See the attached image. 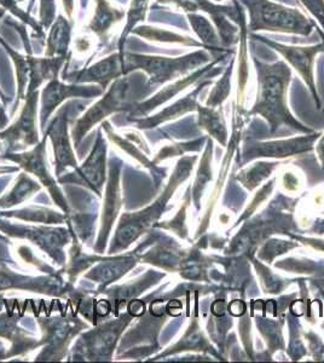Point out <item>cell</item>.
I'll list each match as a JSON object with an SVG mask.
<instances>
[{
	"instance_id": "1",
	"label": "cell",
	"mask_w": 324,
	"mask_h": 363,
	"mask_svg": "<svg viewBox=\"0 0 324 363\" xmlns=\"http://www.w3.org/2000/svg\"><path fill=\"white\" fill-rule=\"evenodd\" d=\"M258 74L259 96L255 112L263 114L272 124H294L286 107V95L291 84V69L286 61L264 63L257 56H252Z\"/></svg>"
},
{
	"instance_id": "2",
	"label": "cell",
	"mask_w": 324,
	"mask_h": 363,
	"mask_svg": "<svg viewBox=\"0 0 324 363\" xmlns=\"http://www.w3.org/2000/svg\"><path fill=\"white\" fill-rule=\"evenodd\" d=\"M250 15L248 30L271 33L296 34L308 37L317 27L316 22L301 13L272 0H238Z\"/></svg>"
},
{
	"instance_id": "3",
	"label": "cell",
	"mask_w": 324,
	"mask_h": 363,
	"mask_svg": "<svg viewBox=\"0 0 324 363\" xmlns=\"http://www.w3.org/2000/svg\"><path fill=\"white\" fill-rule=\"evenodd\" d=\"M128 69H143L150 77V83L164 84L191 70L200 69L211 62L208 50L200 49L181 57L128 55Z\"/></svg>"
},
{
	"instance_id": "4",
	"label": "cell",
	"mask_w": 324,
	"mask_h": 363,
	"mask_svg": "<svg viewBox=\"0 0 324 363\" xmlns=\"http://www.w3.org/2000/svg\"><path fill=\"white\" fill-rule=\"evenodd\" d=\"M265 45L270 46L271 49L279 52L288 66L294 68L296 73L303 78L308 89L317 99L316 84H315V62L316 57L320 52H324V43L316 44V45L296 46L286 45L281 43L267 40V38L255 37Z\"/></svg>"
},
{
	"instance_id": "5",
	"label": "cell",
	"mask_w": 324,
	"mask_h": 363,
	"mask_svg": "<svg viewBox=\"0 0 324 363\" xmlns=\"http://www.w3.org/2000/svg\"><path fill=\"white\" fill-rule=\"evenodd\" d=\"M45 143L43 142L41 145H37V148L29 152L27 154H21L17 157H11L13 161H16L21 166H23L28 172L35 174L39 179H40L45 186H48L50 191L54 195L55 200H57L60 203V206H62L63 210L67 211V205L62 199L61 193L56 186L54 178L50 176L45 165Z\"/></svg>"
},
{
	"instance_id": "6",
	"label": "cell",
	"mask_w": 324,
	"mask_h": 363,
	"mask_svg": "<svg viewBox=\"0 0 324 363\" xmlns=\"http://www.w3.org/2000/svg\"><path fill=\"white\" fill-rule=\"evenodd\" d=\"M38 92L29 94L23 112L21 113L20 119L13 128L5 133H0V137L13 140H25L27 145H34L38 142V133L35 131V106H37Z\"/></svg>"
},
{
	"instance_id": "7",
	"label": "cell",
	"mask_w": 324,
	"mask_h": 363,
	"mask_svg": "<svg viewBox=\"0 0 324 363\" xmlns=\"http://www.w3.org/2000/svg\"><path fill=\"white\" fill-rule=\"evenodd\" d=\"M123 318L119 321L111 322L106 326L95 330L87 337V350L91 352V357H106V354L111 355L113 347L120 332L123 330Z\"/></svg>"
},
{
	"instance_id": "8",
	"label": "cell",
	"mask_w": 324,
	"mask_h": 363,
	"mask_svg": "<svg viewBox=\"0 0 324 363\" xmlns=\"http://www.w3.org/2000/svg\"><path fill=\"white\" fill-rule=\"evenodd\" d=\"M51 138L54 142L55 157L57 161V174H61L67 166L77 167V160L73 157V152L70 148L69 140L67 135V121L65 116L60 114L57 121L55 120V126L50 128Z\"/></svg>"
},
{
	"instance_id": "9",
	"label": "cell",
	"mask_w": 324,
	"mask_h": 363,
	"mask_svg": "<svg viewBox=\"0 0 324 363\" xmlns=\"http://www.w3.org/2000/svg\"><path fill=\"white\" fill-rule=\"evenodd\" d=\"M99 95L101 90L94 91L92 89H87L86 91H82L80 87L65 86L57 82L50 83L43 92V113H41V119L43 125L45 120L49 118L50 113L54 111L55 107L57 106L63 99L69 97V96L80 95Z\"/></svg>"
},
{
	"instance_id": "10",
	"label": "cell",
	"mask_w": 324,
	"mask_h": 363,
	"mask_svg": "<svg viewBox=\"0 0 324 363\" xmlns=\"http://www.w3.org/2000/svg\"><path fill=\"white\" fill-rule=\"evenodd\" d=\"M104 160H106V147H103L101 137L99 138L97 147L94 149V153L89 157V160L79 169V174L82 179H86V184L99 194V189L102 188L104 182Z\"/></svg>"
},
{
	"instance_id": "11",
	"label": "cell",
	"mask_w": 324,
	"mask_h": 363,
	"mask_svg": "<svg viewBox=\"0 0 324 363\" xmlns=\"http://www.w3.org/2000/svg\"><path fill=\"white\" fill-rule=\"evenodd\" d=\"M123 70L120 66L119 55H113L111 57L103 60L86 72H82L77 80L78 82H97L103 89L107 86L108 82L113 78H118Z\"/></svg>"
},
{
	"instance_id": "12",
	"label": "cell",
	"mask_w": 324,
	"mask_h": 363,
	"mask_svg": "<svg viewBox=\"0 0 324 363\" xmlns=\"http://www.w3.org/2000/svg\"><path fill=\"white\" fill-rule=\"evenodd\" d=\"M188 21L206 50L212 49L222 52L223 45L219 34L207 17L200 13H189Z\"/></svg>"
},
{
	"instance_id": "13",
	"label": "cell",
	"mask_w": 324,
	"mask_h": 363,
	"mask_svg": "<svg viewBox=\"0 0 324 363\" xmlns=\"http://www.w3.org/2000/svg\"><path fill=\"white\" fill-rule=\"evenodd\" d=\"M135 33L140 34V37L147 38L152 42L169 43V44H179V45L194 46V48L205 49L201 43L197 42L193 38L173 33L166 29L140 27V28L135 29Z\"/></svg>"
},
{
	"instance_id": "14",
	"label": "cell",
	"mask_w": 324,
	"mask_h": 363,
	"mask_svg": "<svg viewBox=\"0 0 324 363\" xmlns=\"http://www.w3.org/2000/svg\"><path fill=\"white\" fill-rule=\"evenodd\" d=\"M123 16V13L111 8L107 0H97L96 15L91 22L90 28L99 35H102L109 30L114 22L119 21Z\"/></svg>"
},
{
	"instance_id": "15",
	"label": "cell",
	"mask_w": 324,
	"mask_h": 363,
	"mask_svg": "<svg viewBox=\"0 0 324 363\" xmlns=\"http://www.w3.org/2000/svg\"><path fill=\"white\" fill-rule=\"evenodd\" d=\"M128 262V260L123 259L109 260L106 264L99 265V268H96L94 272L89 274L87 277H91L96 282H101L102 285H106L119 279L126 272V270L130 268Z\"/></svg>"
},
{
	"instance_id": "16",
	"label": "cell",
	"mask_w": 324,
	"mask_h": 363,
	"mask_svg": "<svg viewBox=\"0 0 324 363\" xmlns=\"http://www.w3.org/2000/svg\"><path fill=\"white\" fill-rule=\"evenodd\" d=\"M69 29L66 20L63 17H60L49 38L48 55L63 54L67 51V46L69 42Z\"/></svg>"
},
{
	"instance_id": "17",
	"label": "cell",
	"mask_w": 324,
	"mask_h": 363,
	"mask_svg": "<svg viewBox=\"0 0 324 363\" xmlns=\"http://www.w3.org/2000/svg\"><path fill=\"white\" fill-rule=\"evenodd\" d=\"M234 63L235 60H233L230 66L226 67L224 74H223L222 78L218 82L217 85L212 91V94H211L208 104H222V101L226 99V96L229 94L230 85H231V75H233V69H234Z\"/></svg>"
},
{
	"instance_id": "18",
	"label": "cell",
	"mask_w": 324,
	"mask_h": 363,
	"mask_svg": "<svg viewBox=\"0 0 324 363\" xmlns=\"http://www.w3.org/2000/svg\"><path fill=\"white\" fill-rule=\"evenodd\" d=\"M149 0H132L131 10L128 15V26L125 30V37L128 35V32L133 29V26L137 22L143 21L147 13V6H148Z\"/></svg>"
},
{
	"instance_id": "19",
	"label": "cell",
	"mask_w": 324,
	"mask_h": 363,
	"mask_svg": "<svg viewBox=\"0 0 324 363\" xmlns=\"http://www.w3.org/2000/svg\"><path fill=\"white\" fill-rule=\"evenodd\" d=\"M324 30V0H299Z\"/></svg>"
},
{
	"instance_id": "20",
	"label": "cell",
	"mask_w": 324,
	"mask_h": 363,
	"mask_svg": "<svg viewBox=\"0 0 324 363\" xmlns=\"http://www.w3.org/2000/svg\"><path fill=\"white\" fill-rule=\"evenodd\" d=\"M161 3H169L174 4L181 10H184L186 13H196L197 10H200L195 0H160Z\"/></svg>"
},
{
	"instance_id": "21",
	"label": "cell",
	"mask_w": 324,
	"mask_h": 363,
	"mask_svg": "<svg viewBox=\"0 0 324 363\" xmlns=\"http://www.w3.org/2000/svg\"><path fill=\"white\" fill-rule=\"evenodd\" d=\"M214 3H220L223 0H213Z\"/></svg>"
},
{
	"instance_id": "22",
	"label": "cell",
	"mask_w": 324,
	"mask_h": 363,
	"mask_svg": "<svg viewBox=\"0 0 324 363\" xmlns=\"http://www.w3.org/2000/svg\"><path fill=\"white\" fill-rule=\"evenodd\" d=\"M15 1H22V0H15Z\"/></svg>"
}]
</instances>
